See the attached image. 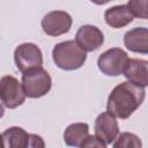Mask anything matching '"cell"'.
Listing matches in <instances>:
<instances>
[{
  "mask_svg": "<svg viewBox=\"0 0 148 148\" xmlns=\"http://www.w3.org/2000/svg\"><path fill=\"white\" fill-rule=\"evenodd\" d=\"M89 135V126L86 123H74L67 126L64 132V141L67 146L81 147L82 142Z\"/></svg>",
  "mask_w": 148,
  "mask_h": 148,
  "instance_id": "obj_14",
  "label": "cell"
},
{
  "mask_svg": "<svg viewBox=\"0 0 148 148\" xmlns=\"http://www.w3.org/2000/svg\"><path fill=\"white\" fill-rule=\"evenodd\" d=\"M1 147H3V141H2V136H1V134H0V148Z\"/></svg>",
  "mask_w": 148,
  "mask_h": 148,
  "instance_id": "obj_21",
  "label": "cell"
},
{
  "mask_svg": "<svg viewBox=\"0 0 148 148\" xmlns=\"http://www.w3.org/2000/svg\"><path fill=\"white\" fill-rule=\"evenodd\" d=\"M89 1H91V2L95 3V5H105V3H108L110 0H89Z\"/></svg>",
  "mask_w": 148,
  "mask_h": 148,
  "instance_id": "obj_19",
  "label": "cell"
},
{
  "mask_svg": "<svg viewBox=\"0 0 148 148\" xmlns=\"http://www.w3.org/2000/svg\"><path fill=\"white\" fill-rule=\"evenodd\" d=\"M128 9L133 14V16H136L139 18L146 20L148 17V9H147V0H128L127 5Z\"/></svg>",
  "mask_w": 148,
  "mask_h": 148,
  "instance_id": "obj_16",
  "label": "cell"
},
{
  "mask_svg": "<svg viewBox=\"0 0 148 148\" xmlns=\"http://www.w3.org/2000/svg\"><path fill=\"white\" fill-rule=\"evenodd\" d=\"M29 133L23 128L13 126L7 128L2 134L3 147L8 148H27L29 147Z\"/></svg>",
  "mask_w": 148,
  "mask_h": 148,
  "instance_id": "obj_13",
  "label": "cell"
},
{
  "mask_svg": "<svg viewBox=\"0 0 148 148\" xmlns=\"http://www.w3.org/2000/svg\"><path fill=\"white\" fill-rule=\"evenodd\" d=\"M148 61L145 59H130L127 60L123 74L127 79V81L141 86L147 87L148 84V73H147Z\"/></svg>",
  "mask_w": 148,
  "mask_h": 148,
  "instance_id": "obj_10",
  "label": "cell"
},
{
  "mask_svg": "<svg viewBox=\"0 0 148 148\" xmlns=\"http://www.w3.org/2000/svg\"><path fill=\"white\" fill-rule=\"evenodd\" d=\"M3 113H5V110H3V106L0 104V118H2V116H3Z\"/></svg>",
  "mask_w": 148,
  "mask_h": 148,
  "instance_id": "obj_20",
  "label": "cell"
},
{
  "mask_svg": "<svg viewBox=\"0 0 148 148\" xmlns=\"http://www.w3.org/2000/svg\"><path fill=\"white\" fill-rule=\"evenodd\" d=\"M14 61L20 72H27L31 68L43 65V54L40 49L34 43L20 44L14 51Z\"/></svg>",
  "mask_w": 148,
  "mask_h": 148,
  "instance_id": "obj_6",
  "label": "cell"
},
{
  "mask_svg": "<svg viewBox=\"0 0 148 148\" xmlns=\"http://www.w3.org/2000/svg\"><path fill=\"white\" fill-rule=\"evenodd\" d=\"M52 59L57 67L64 71H75L84 65L87 52L83 51L75 40H65L53 47Z\"/></svg>",
  "mask_w": 148,
  "mask_h": 148,
  "instance_id": "obj_2",
  "label": "cell"
},
{
  "mask_svg": "<svg viewBox=\"0 0 148 148\" xmlns=\"http://www.w3.org/2000/svg\"><path fill=\"white\" fill-rule=\"evenodd\" d=\"M146 97L145 87L130 81L119 83L108 97L106 110L116 118L127 119L139 109Z\"/></svg>",
  "mask_w": 148,
  "mask_h": 148,
  "instance_id": "obj_1",
  "label": "cell"
},
{
  "mask_svg": "<svg viewBox=\"0 0 148 148\" xmlns=\"http://www.w3.org/2000/svg\"><path fill=\"white\" fill-rule=\"evenodd\" d=\"M119 134V126L116 117L110 112H102L95 120V135L106 146L111 145Z\"/></svg>",
  "mask_w": 148,
  "mask_h": 148,
  "instance_id": "obj_8",
  "label": "cell"
},
{
  "mask_svg": "<svg viewBox=\"0 0 148 148\" xmlns=\"http://www.w3.org/2000/svg\"><path fill=\"white\" fill-rule=\"evenodd\" d=\"M128 60L127 53L119 47H112L103 52L97 59L98 69L108 76H119Z\"/></svg>",
  "mask_w": 148,
  "mask_h": 148,
  "instance_id": "obj_5",
  "label": "cell"
},
{
  "mask_svg": "<svg viewBox=\"0 0 148 148\" xmlns=\"http://www.w3.org/2000/svg\"><path fill=\"white\" fill-rule=\"evenodd\" d=\"M112 146L114 148H140L142 142L138 135L130 132H124L117 135L112 142Z\"/></svg>",
  "mask_w": 148,
  "mask_h": 148,
  "instance_id": "obj_15",
  "label": "cell"
},
{
  "mask_svg": "<svg viewBox=\"0 0 148 148\" xmlns=\"http://www.w3.org/2000/svg\"><path fill=\"white\" fill-rule=\"evenodd\" d=\"M75 42L83 51L92 52L102 46L104 43V35L97 27L86 24L79 28L75 36Z\"/></svg>",
  "mask_w": 148,
  "mask_h": 148,
  "instance_id": "obj_9",
  "label": "cell"
},
{
  "mask_svg": "<svg viewBox=\"0 0 148 148\" xmlns=\"http://www.w3.org/2000/svg\"><path fill=\"white\" fill-rule=\"evenodd\" d=\"M81 147L82 148H87V147H97V148H105L106 147V145L102 141V140H99L96 135H88L87 138H86V140L82 142V145H81Z\"/></svg>",
  "mask_w": 148,
  "mask_h": 148,
  "instance_id": "obj_17",
  "label": "cell"
},
{
  "mask_svg": "<svg viewBox=\"0 0 148 148\" xmlns=\"http://www.w3.org/2000/svg\"><path fill=\"white\" fill-rule=\"evenodd\" d=\"M72 16L64 10H53L47 13L42 20V29L49 36H60L67 34L72 27Z\"/></svg>",
  "mask_w": 148,
  "mask_h": 148,
  "instance_id": "obj_7",
  "label": "cell"
},
{
  "mask_svg": "<svg viewBox=\"0 0 148 148\" xmlns=\"http://www.w3.org/2000/svg\"><path fill=\"white\" fill-rule=\"evenodd\" d=\"M124 44L127 50L135 53H148V30L147 28H134L124 36Z\"/></svg>",
  "mask_w": 148,
  "mask_h": 148,
  "instance_id": "obj_11",
  "label": "cell"
},
{
  "mask_svg": "<svg viewBox=\"0 0 148 148\" xmlns=\"http://www.w3.org/2000/svg\"><path fill=\"white\" fill-rule=\"evenodd\" d=\"M21 83L25 96L30 98H39L50 91L52 87V79L50 74L40 66L23 72Z\"/></svg>",
  "mask_w": 148,
  "mask_h": 148,
  "instance_id": "obj_3",
  "label": "cell"
},
{
  "mask_svg": "<svg viewBox=\"0 0 148 148\" xmlns=\"http://www.w3.org/2000/svg\"><path fill=\"white\" fill-rule=\"evenodd\" d=\"M25 92L22 83L12 75L0 79V101L8 109H15L25 101Z\"/></svg>",
  "mask_w": 148,
  "mask_h": 148,
  "instance_id": "obj_4",
  "label": "cell"
},
{
  "mask_svg": "<svg viewBox=\"0 0 148 148\" xmlns=\"http://www.w3.org/2000/svg\"><path fill=\"white\" fill-rule=\"evenodd\" d=\"M45 143L42 139V136L37 134H30L29 135V147L32 148H38V147H44Z\"/></svg>",
  "mask_w": 148,
  "mask_h": 148,
  "instance_id": "obj_18",
  "label": "cell"
},
{
  "mask_svg": "<svg viewBox=\"0 0 148 148\" xmlns=\"http://www.w3.org/2000/svg\"><path fill=\"white\" fill-rule=\"evenodd\" d=\"M134 16L126 5H118L110 7L104 13V20L108 25L114 29L124 28L133 21Z\"/></svg>",
  "mask_w": 148,
  "mask_h": 148,
  "instance_id": "obj_12",
  "label": "cell"
}]
</instances>
